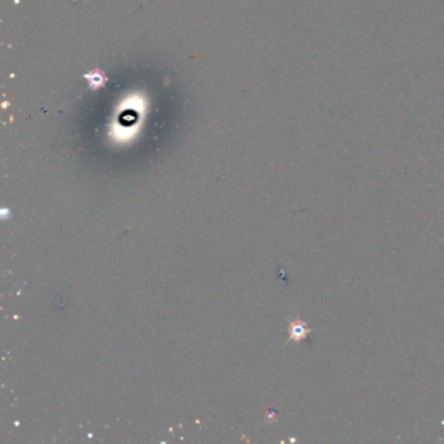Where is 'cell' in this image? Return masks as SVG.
Listing matches in <instances>:
<instances>
[{
    "mask_svg": "<svg viewBox=\"0 0 444 444\" xmlns=\"http://www.w3.org/2000/svg\"><path fill=\"white\" fill-rule=\"evenodd\" d=\"M313 331V328H309L308 325L301 319H294L289 323V339L296 343L304 342L309 334Z\"/></svg>",
    "mask_w": 444,
    "mask_h": 444,
    "instance_id": "6da1fadb",
    "label": "cell"
},
{
    "mask_svg": "<svg viewBox=\"0 0 444 444\" xmlns=\"http://www.w3.org/2000/svg\"><path fill=\"white\" fill-rule=\"evenodd\" d=\"M138 115L134 112L133 109H126L119 115V121L121 123V126H132L137 123Z\"/></svg>",
    "mask_w": 444,
    "mask_h": 444,
    "instance_id": "7a4b0ae2",
    "label": "cell"
}]
</instances>
